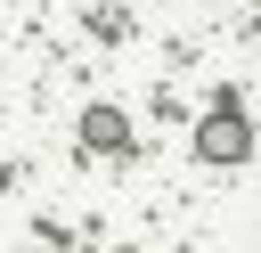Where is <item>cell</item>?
<instances>
[{
  "instance_id": "6da1fadb",
  "label": "cell",
  "mask_w": 261,
  "mask_h": 253,
  "mask_svg": "<svg viewBox=\"0 0 261 253\" xmlns=\"http://www.w3.org/2000/svg\"><path fill=\"white\" fill-rule=\"evenodd\" d=\"M196 147H204V155H220V163H237V155H245V114H204Z\"/></svg>"
},
{
  "instance_id": "7a4b0ae2",
  "label": "cell",
  "mask_w": 261,
  "mask_h": 253,
  "mask_svg": "<svg viewBox=\"0 0 261 253\" xmlns=\"http://www.w3.org/2000/svg\"><path fill=\"white\" fill-rule=\"evenodd\" d=\"M82 139H90V147H106V155H122V147H130V131H122V114H114V106H90V114H82Z\"/></svg>"
}]
</instances>
